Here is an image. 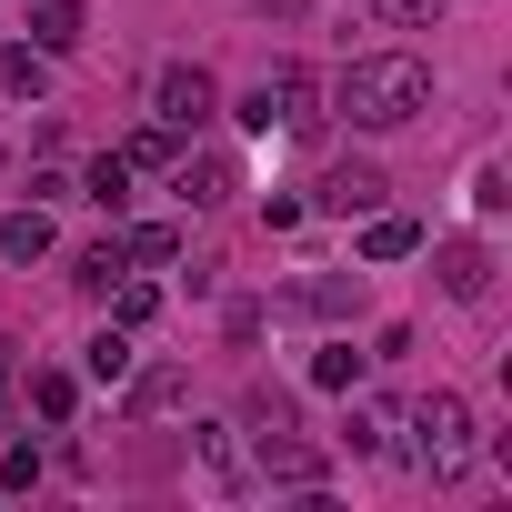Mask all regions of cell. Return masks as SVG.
<instances>
[{
  "mask_svg": "<svg viewBox=\"0 0 512 512\" xmlns=\"http://www.w3.org/2000/svg\"><path fill=\"white\" fill-rule=\"evenodd\" d=\"M332 101H342L352 131H402V121L432 111V61H412V51H362V61L332 81Z\"/></svg>",
  "mask_w": 512,
  "mask_h": 512,
  "instance_id": "6da1fadb",
  "label": "cell"
},
{
  "mask_svg": "<svg viewBox=\"0 0 512 512\" xmlns=\"http://www.w3.org/2000/svg\"><path fill=\"white\" fill-rule=\"evenodd\" d=\"M402 432H412V462H422L432 482H462V472H472V452H482V442H472V402H462V392H422V402L402 412Z\"/></svg>",
  "mask_w": 512,
  "mask_h": 512,
  "instance_id": "7a4b0ae2",
  "label": "cell"
},
{
  "mask_svg": "<svg viewBox=\"0 0 512 512\" xmlns=\"http://www.w3.org/2000/svg\"><path fill=\"white\" fill-rule=\"evenodd\" d=\"M231 121H241V131H312V121H322V81H312L302 61H272L262 81L241 91Z\"/></svg>",
  "mask_w": 512,
  "mask_h": 512,
  "instance_id": "3957f363",
  "label": "cell"
},
{
  "mask_svg": "<svg viewBox=\"0 0 512 512\" xmlns=\"http://www.w3.org/2000/svg\"><path fill=\"white\" fill-rule=\"evenodd\" d=\"M211 111H221V81H211L201 61H161V71H151V121H161V131H181V141H191Z\"/></svg>",
  "mask_w": 512,
  "mask_h": 512,
  "instance_id": "277c9868",
  "label": "cell"
},
{
  "mask_svg": "<svg viewBox=\"0 0 512 512\" xmlns=\"http://www.w3.org/2000/svg\"><path fill=\"white\" fill-rule=\"evenodd\" d=\"M191 472H201L211 492H251V442H241V422H191Z\"/></svg>",
  "mask_w": 512,
  "mask_h": 512,
  "instance_id": "5b68a950",
  "label": "cell"
},
{
  "mask_svg": "<svg viewBox=\"0 0 512 512\" xmlns=\"http://www.w3.org/2000/svg\"><path fill=\"white\" fill-rule=\"evenodd\" d=\"M171 191H181L191 211H221V201L241 191V171H231V151H171Z\"/></svg>",
  "mask_w": 512,
  "mask_h": 512,
  "instance_id": "8992f818",
  "label": "cell"
},
{
  "mask_svg": "<svg viewBox=\"0 0 512 512\" xmlns=\"http://www.w3.org/2000/svg\"><path fill=\"white\" fill-rule=\"evenodd\" d=\"M412 251H422V221L412 211H362V272H382V262H412Z\"/></svg>",
  "mask_w": 512,
  "mask_h": 512,
  "instance_id": "52a82bcc",
  "label": "cell"
},
{
  "mask_svg": "<svg viewBox=\"0 0 512 512\" xmlns=\"http://www.w3.org/2000/svg\"><path fill=\"white\" fill-rule=\"evenodd\" d=\"M81 31H91L81 0H31V51H41V61H71V51H81Z\"/></svg>",
  "mask_w": 512,
  "mask_h": 512,
  "instance_id": "ba28073f",
  "label": "cell"
},
{
  "mask_svg": "<svg viewBox=\"0 0 512 512\" xmlns=\"http://www.w3.org/2000/svg\"><path fill=\"white\" fill-rule=\"evenodd\" d=\"M432 272H442L452 302H482V292H492V251H482V241H442V251H432Z\"/></svg>",
  "mask_w": 512,
  "mask_h": 512,
  "instance_id": "9c48e42d",
  "label": "cell"
},
{
  "mask_svg": "<svg viewBox=\"0 0 512 512\" xmlns=\"http://www.w3.org/2000/svg\"><path fill=\"white\" fill-rule=\"evenodd\" d=\"M312 201H322V211H342V221H352V211H372V201H382V171H372V161H332V171H322V191H312Z\"/></svg>",
  "mask_w": 512,
  "mask_h": 512,
  "instance_id": "30bf717a",
  "label": "cell"
},
{
  "mask_svg": "<svg viewBox=\"0 0 512 512\" xmlns=\"http://www.w3.org/2000/svg\"><path fill=\"white\" fill-rule=\"evenodd\" d=\"M0 262H51V211H41V201L0 211Z\"/></svg>",
  "mask_w": 512,
  "mask_h": 512,
  "instance_id": "8fae6325",
  "label": "cell"
},
{
  "mask_svg": "<svg viewBox=\"0 0 512 512\" xmlns=\"http://www.w3.org/2000/svg\"><path fill=\"white\" fill-rule=\"evenodd\" d=\"M121 382H131V422H161V412L191 392V372H181V362H151V372H121Z\"/></svg>",
  "mask_w": 512,
  "mask_h": 512,
  "instance_id": "7c38bea8",
  "label": "cell"
},
{
  "mask_svg": "<svg viewBox=\"0 0 512 512\" xmlns=\"http://www.w3.org/2000/svg\"><path fill=\"white\" fill-rule=\"evenodd\" d=\"M282 432H302V402L262 382V392H251V402H241V442H282Z\"/></svg>",
  "mask_w": 512,
  "mask_h": 512,
  "instance_id": "4fadbf2b",
  "label": "cell"
},
{
  "mask_svg": "<svg viewBox=\"0 0 512 512\" xmlns=\"http://www.w3.org/2000/svg\"><path fill=\"white\" fill-rule=\"evenodd\" d=\"M292 312H362V272H312V282H292Z\"/></svg>",
  "mask_w": 512,
  "mask_h": 512,
  "instance_id": "5bb4252c",
  "label": "cell"
},
{
  "mask_svg": "<svg viewBox=\"0 0 512 512\" xmlns=\"http://www.w3.org/2000/svg\"><path fill=\"white\" fill-rule=\"evenodd\" d=\"M81 201H101V211L121 221V211H131V161H121V151H101V161L81 171Z\"/></svg>",
  "mask_w": 512,
  "mask_h": 512,
  "instance_id": "9a60e30c",
  "label": "cell"
},
{
  "mask_svg": "<svg viewBox=\"0 0 512 512\" xmlns=\"http://www.w3.org/2000/svg\"><path fill=\"white\" fill-rule=\"evenodd\" d=\"M101 302H111V322H121V332H141V322L161 312V282H151V272H121V282H111Z\"/></svg>",
  "mask_w": 512,
  "mask_h": 512,
  "instance_id": "2e32d148",
  "label": "cell"
},
{
  "mask_svg": "<svg viewBox=\"0 0 512 512\" xmlns=\"http://www.w3.org/2000/svg\"><path fill=\"white\" fill-rule=\"evenodd\" d=\"M121 251H131V272H171L181 262V231L171 221H141V231H121Z\"/></svg>",
  "mask_w": 512,
  "mask_h": 512,
  "instance_id": "e0dca14e",
  "label": "cell"
},
{
  "mask_svg": "<svg viewBox=\"0 0 512 512\" xmlns=\"http://www.w3.org/2000/svg\"><path fill=\"white\" fill-rule=\"evenodd\" d=\"M121 272H131V251H121V231H111V241H91V251H81V262H71V282H81L91 302H101V292H111Z\"/></svg>",
  "mask_w": 512,
  "mask_h": 512,
  "instance_id": "ac0fdd59",
  "label": "cell"
},
{
  "mask_svg": "<svg viewBox=\"0 0 512 512\" xmlns=\"http://www.w3.org/2000/svg\"><path fill=\"white\" fill-rule=\"evenodd\" d=\"M0 91H21V101H41V91H51V61H41L31 41H11V51H0Z\"/></svg>",
  "mask_w": 512,
  "mask_h": 512,
  "instance_id": "d6986e66",
  "label": "cell"
},
{
  "mask_svg": "<svg viewBox=\"0 0 512 512\" xmlns=\"http://www.w3.org/2000/svg\"><path fill=\"white\" fill-rule=\"evenodd\" d=\"M362 362H372V352H352V342H322V352H312V382H322V392H362Z\"/></svg>",
  "mask_w": 512,
  "mask_h": 512,
  "instance_id": "ffe728a7",
  "label": "cell"
},
{
  "mask_svg": "<svg viewBox=\"0 0 512 512\" xmlns=\"http://www.w3.org/2000/svg\"><path fill=\"white\" fill-rule=\"evenodd\" d=\"M171 151H181V131H161V121H141V131L121 141V161H131V171H171Z\"/></svg>",
  "mask_w": 512,
  "mask_h": 512,
  "instance_id": "44dd1931",
  "label": "cell"
},
{
  "mask_svg": "<svg viewBox=\"0 0 512 512\" xmlns=\"http://www.w3.org/2000/svg\"><path fill=\"white\" fill-rule=\"evenodd\" d=\"M31 412H41V422H71V412H81V382H71V372H31Z\"/></svg>",
  "mask_w": 512,
  "mask_h": 512,
  "instance_id": "7402d4cb",
  "label": "cell"
},
{
  "mask_svg": "<svg viewBox=\"0 0 512 512\" xmlns=\"http://www.w3.org/2000/svg\"><path fill=\"white\" fill-rule=\"evenodd\" d=\"M81 372H91V382H121V372H131V332L111 322V332H101V342L81 352Z\"/></svg>",
  "mask_w": 512,
  "mask_h": 512,
  "instance_id": "603a6c76",
  "label": "cell"
},
{
  "mask_svg": "<svg viewBox=\"0 0 512 512\" xmlns=\"http://www.w3.org/2000/svg\"><path fill=\"white\" fill-rule=\"evenodd\" d=\"M342 442L372 462V452H392V412H372V402H352V422H342Z\"/></svg>",
  "mask_w": 512,
  "mask_h": 512,
  "instance_id": "cb8c5ba5",
  "label": "cell"
},
{
  "mask_svg": "<svg viewBox=\"0 0 512 512\" xmlns=\"http://www.w3.org/2000/svg\"><path fill=\"white\" fill-rule=\"evenodd\" d=\"M442 11H452V0H382L392 31H442Z\"/></svg>",
  "mask_w": 512,
  "mask_h": 512,
  "instance_id": "d4e9b609",
  "label": "cell"
},
{
  "mask_svg": "<svg viewBox=\"0 0 512 512\" xmlns=\"http://www.w3.org/2000/svg\"><path fill=\"white\" fill-rule=\"evenodd\" d=\"M31 482H41V452L11 442V452H0V492H31Z\"/></svg>",
  "mask_w": 512,
  "mask_h": 512,
  "instance_id": "484cf974",
  "label": "cell"
},
{
  "mask_svg": "<svg viewBox=\"0 0 512 512\" xmlns=\"http://www.w3.org/2000/svg\"><path fill=\"white\" fill-rule=\"evenodd\" d=\"M31 201H41V211H51V201H81V181H71V171H31Z\"/></svg>",
  "mask_w": 512,
  "mask_h": 512,
  "instance_id": "4316f807",
  "label": "cell"
},
{
  "mask_svg": "<svg viewBox=\"0 0 512 512\" xmlns=\"http://www.w3.org/2000/svg\"><path fill=\"white\" fill-rule=\"evenodd\" d=\"M502 201H512V191H502V161H482V171H472V211H502Z\"/></svg>",
  "mask_w": 512,
  "mask_h": 512,
  "instance_id": "83f0119b",
  "label": "cell"
},
{
  "mask_svg": "<svg viewBox=\"0 0 512 512\" xmlns=\"http://www.w3.org/2000/svg\"><path fill=\"white\" fill-rule=\"evenodd\" d=\"M262 11H302V0H262Z\"/></svg>",
  "mask_w": 512,
  "mask_h": 512,
  "instance_id": "f1b7e54d",
  "label": "cell"
},
{
  "mask_svg": "<svg viewBox=\"0 0 512 512\" xmlns=\"http://www.w3.org/2000/svg\"><path fill=\"white\" fill-rule=\"evenodd\" d=\"M0 402H11V362H0Z\"/></svg>",
  "mask_w": 512,
  "mask_h": 512,
  "instance_id": "f546056e",
  "label": "cell"
},
{
  "mask_svg": "<svg viewBox=\"0 0 512 512\" xmlns=\"http://www.w3.org/2000/svg\"><path fill=\"white\" fill-rule=\"evenodd\" d=\"M0 181H11V161H0Z\"/></svg>",
  "mask_w": 512,
  "mask_h": 512,
  "instance_id": "4dcf8cb0",
  "label": "cell"
}]
</instances>
